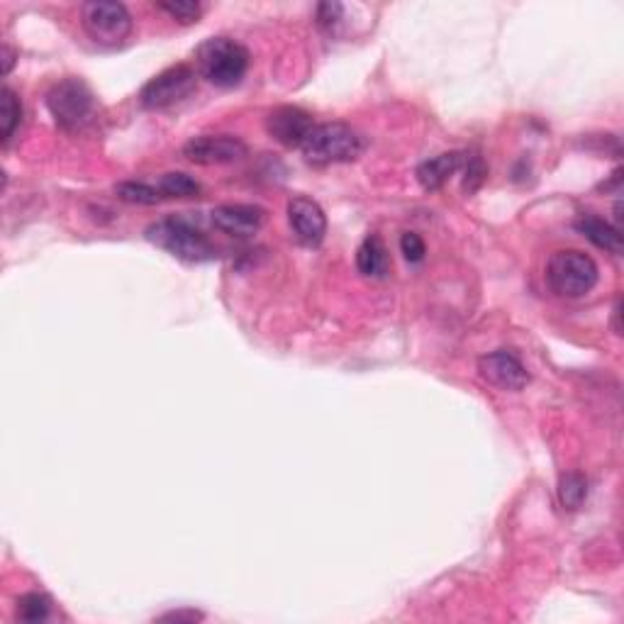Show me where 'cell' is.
<instances>
[{
    "label": "cell",
    "instance_id": "cell-16",
    "mask_svg": "<svg viewBox=\"0 0 624 624\" xmlns=\"http://www.w3.org/2000/svg\"><path fill=\"white\" fill-rule=\"evenodd\" d=\"M22 122V103L15 96L13 88L5 86L0 93V139H3V147H8V142L13 139L15 130Z\"/></svg>",
    "mask_w": 624,
    "mask_h": 624
},
{
    "label": "cell",
    "instance_id": "cell-12",
    "mask_svg": "<svg viewBox=\"0 0 624 624\" xmlns=\"http://www.w3.org/2000/svg\"><path fill=\"white\" fill-rule=\"evenodd\" d=\"M210 222H213L215 230L222 234H230V237H252L264 227L266 222V210L259 205H247V203H227L217 205L210 213Z\"/></svg>",
    "mask_w": 624,
    "mask_h": 624
},
{
    "label": "cell",
    "instance_id": "cell-20",
    "mask_svg": "<svg viewBox=\"0 0 624 624\" xmlns=\"http://www.w3.org/2000/svg\"><path fill=\"white\" fill-rule=\"evenodd\" d=\"M156 188L164 195V200L195 198L200 193V183L188 174H164L159 178V186Z\"/></svg>",
    "mask_w": 624,
    "mask_h": 624
},
{
    "label": "cell",
    "instance_id": "cell-21",
    "mask_svg": "<svg viewBox=\"0 0 624 624\" xmlns=\"http://www.w3.org/2000/svg\"><path fill=\"white\" fill-rule=\"evenodd\" d=\"M156 8L164 10L169 18L181 22V25H193V22H198L200 13H203V8L193 3V0H169V3H156Z\"/></svg>",
    "mask_w": 624,
    "mask_h": 624
},
{
    "label": "cell",
    "instance_id": "cell-11",
    "mask_svg": "<svg viewBox=\"0 0 624 624\" xmlns=\"http://www.w3.org/2000/svg\"><path fill=\"white\" fill-rule=\"evenodd\" d=\"M312 127H315L312 115L305 113L303 108H295V105H281L266 117V132L288 149L303 147Z\"/></svg>",
    "mask_w": 624,
    "mask_h": 624
},
{
    "label": "cell",
    "instance_id": "cell-17",
    "mask_svg": "<svg viewBox=\"0 0 624 624\" xmlns=\"http://www.w3.org/2000/svg\"><path fill=\"white\" fill-rule=\"evenodd\" d=\"M117 198L125 200L130 205H156L164 200V195L152 183L144 181H125L115 188Z\"/></svg>",
    "mask_w": 624,
    "mask_h": 624
},
{
    "label": "cell",
    "instance_id": "cell-5",
    "mask_svg": "<svg viewBox=\"0 0 624 624\" xmlns=\"http://www.w3.org/2000/svg\"><path fill=\"white\" fill-rule=\"evenodd\" d=\"M47 108L59 127L76 132L93 120L96 98L81 78H64L47 93Z\"/></svg>",
    "mask_w": 624,
    "mask_h": 624
},
{
    "label": "cell",
    "instance_id": "cell-14",
    "mask_svg": "<svg viewBox=\"0 0 624 624\" xmlns=\"http://www.w3.org/2000/svg\"><path fill=\"white\" fill-rule=\"evenodd\" d=\"M573 227L598 249H605L610 254H622V230L617 225H610L603 217L581 215L573 222Z\"/></svg>",
    "mask_w": 624,
    "mask_h": 624
},
{
    "label": "cell",
    "instance_id": "cell-3",
    "mask_svg": "<svg viewBox=\"0 0 624 624\" xmlns=\"http://www.w3.org/2000/svg\"><path fill=\"white\" fill-rule=\"evenodd\" d=\"M200 76L217 88H234L249 71V52L230 37L205 39L195 52Z\"/></svg>",
    "mask_w": 624,
    "mask_h": 624
},
{
    "label": "cell",
    "instance_id": "cell-8",
    "mask_svg": "<svg viewBox=\"0 0 624 624\" xmlns=\"http://www.w3.org/2000/svg\"><path fill=\"white\" fill-rule=\"evenodd\" d=\"M183 156H186L191 164L198 166L232 164V161H239L247 156V144L232 135H203L186 142Z\"/></svg>",
    "mask_w": 624,
    "mask_h": 624
},
{
    "label": "cell",
    "instance_id": "cell-24",
    "mask_svg": "<svg viewBox=\"0 0 624 624\" xmlns=\"http://www.w3.org/2000/svg\"><path fill=\"white\" fill-rule=\"evenodd\" d=\"M400 252H403L408 264H420L427 254L425 239H422L417 232H405L403 237H400Z\"/></svg>",
    "mask_w": 624,
    "mask_h": 624
},
{
    "label": "cell",
    "instance_id": "cell-2",
    "mask_svg": "<svg viewBox=\"0 0 624 624\" xmlns=\"http://www.w3.org/2000/svg\"><path fill=\"white\" fill-rule=\"evenodd\" d=\"M300 152L312 166L349 164L366 152V139L344 122H322L312 127Z\"/></svg>",
    "mask_w": 624,
    "mask_h": 624
},
{
    "label": "cell",
    "instance_id": "cell-19",
    "mask_svg": "<svg viewBox=\"0 0 624 624\" xmlns=\"http://www.w3.org/2000/svg\"><path fill=\"white\" fill-rule=\"evenodd\" d=\"M52 615V600L44 593H25L18 600V620L20 622H44Z\"/></svg>",
    "mask_w": 624,
    "mask_h": 624
},
{
    "label": "cell",
    "instance_id": "cell-1",
    "mask_svg": "<svg viewBox=\"0 0 624 624\" xmlns=\"http://www.w3.org/2000/svg\"><path fill=\"white\" fill-rule=\"evenodd\" d=\"M144 237L154 247L164 249V252L181 261H188V264H203V261L217 259V247L210 242L208 234L186 217H164V220L152 222L144 230Z\"/></svg>",
    "mask_w": 624,
    "mask_h": 624
},
{
    "label": "cell",
    "instance_id": "cell-7",
    "mask_svg": "<svg viewBox=\"0 0 624 624\" xmlns=\"http://www.w3.org/2000/svg\"><path fill=\"white\" fill-rule=\"evenodd\" d=\"M198 76L188 64H176L156 74L139 93V103L147 110H166L181 103L195 91Z\"/></svg>",
    "mask_w": 624,
    "mask_h": 624
},
{
    "label": "cell",
    "instance_id": "cell-4",
    "mask_svg": "<svg viewBox=\"0 0 624 624\" xmlns=\"http://www.w3.org/2000/svg\"><path fill=\"white\" fill-rule=\"evenodd\" d=\"M598 264L578 249L556 252L546 266V283L561 298H583L598 283Z\"/></svg>",
    "mask_w": 624,
    "mask_h": 624
},
{
    "label": "cell",
    "instance_id": "cell-22",
    "mask_svg": "<svg viewBox=\"0 0 624 624\" xmlns=\"http://www.w3.org/2000/svg\"><path fill=\"white\" fill-rule=\"evenodd\" d=\"M344 22V5L342 3H320L317 5V27H320L325 35H337L339 27Z\"/></svg>",
    "mask_w": 624,
    "mask_h": 624
},
{
    "label": "cell",
    "instance_id": "cell-6",
    "mask_svg": "<svg viewBox=\"0 0 624 624\" xmlns=\"http://www.w3.org/2000/svg\"><path fill=\"white\" fill-rule=\"evenodd\" d=\"M83 30L93 42L105 47H117L125 42L132 32V15L122 3L113 0H93L81 8Z\"/></svg>",
    "mask_w": 624,
    "mask_h": 624
},
{
    "label": "cell",
    "instance_id": "cell-10",
    "mask_svg": "<svg viewBox=\"0 0 624 624\" xmlns=\"http://www.w3.org/2000/svg\"><path fill=\"white\" fill-rule=\"evenodd\" d=\"M478 373L483 381L500 390H522L529 383V373L520 359L512 351L498 349L478 359Z\"/></svg>",
    "mask_w": 624,
    "mask_h": 624
},
{
    "label": "cell",
    "instance_id": "cell-18",
    "mask_svg": "<svg viewBox=\"0 0 624 624\" xmlns=\"http://www.w3.org/2000/svg\"><path fill=\"white\" fill-rule=\"evenodd\" d=\"M585 498H588V481L581 473H564L559 481V500L564 510H578Z\"/></svg>",
    "mask_w": 624,
    "mask_h": 624
},
{
    "label": "cell",
    "instance_id": "cell-9",
    "mask_svg": "<svg viewBox=\"0 0 624 624\" xmlns=\"http://www.w3.org/2000/svg\"><path fill=\"white\" fill-rule=\"evenodd\" d=\"M288 225L303 247H320L327 234V215L312 198L298 195L288 200Z\"/></svg>",
    "mask_w": 624,
    "mask_h": 624
},
{
    "label": "cell",
    "instance_id": "cell-26",
    "mask_svg": "<svg viewBox=\"0 0 624 624\" xmlns=\"http://www.w3.org/2000/svg\"><path fill=\"white\" fill-rule=\"evenodd\" d=\"M13 64H15V52L8 47V44H5V47H3V76L10 74Z\"/></svg>",
    "mask_w": 624,
    "mask_h": 624
},
{
    "label": "cell",
    "instance_id": "cell-23",
    "mask_svg": "<svg viewBox=\"0 0 624 624\" xmlns=\"http://www.w3.org/2000/svg\"><path fill=\"white\" fill-rule=\"evenodd\" d=\"M464 169H466L464 193L471 195L483 186V181H486V176H488V169H486V164H483L481 156H468Z\"/></svg>",
    "mask_w": 624,
    "mask_h": 624
},
{
    "label": "cell",
    "instance_id": "cell-13",
    "mask_svg": "<svg viewBox=\"0 0 624 624\" xmlns=\"http://www.w3.org/2000/svg\"><path fill=\"white\" fill-rule=\"evenodd\" d=\"M468 154L466 152H447V154H439L434 159L422 161L417 166V181L425 191H439L449 183V178L456 174L459 169H464Z\"/></svg>",
    "mask_w": 624,
    "mask_h": 624
},
{
    "label": "cell",
    "instance_id": "cell-15",
    "mask_svg": "<svg viewBox=\"0 0 624 624\" xmlns=\"http://www.w3.org/2000/svg\"><path fill=\"white\" fill-rule=\"evenodd\" d=\"M356 269L366 278H386L390 271V256L378 234H369L356 249Z\"/></svg>",
    "mask_w": 624,
    "mask_h": 624
},
{
    "label": "cell",
    "instance_id": "cell-25",
    "mask_svg": "<svg viewBox=\"0 0 624 624\" xmlns=\"http://www.w3.org/2000/svg\"><path fill=\"white\" fill-rule=\"evenodd\" d=\"M161 620L166 622H195V620H203V615L195 610H178V612H166L161 615Z\"/></svg>",
    "mask_w": 624,
    "mask_h": 624
}]
</instances>
